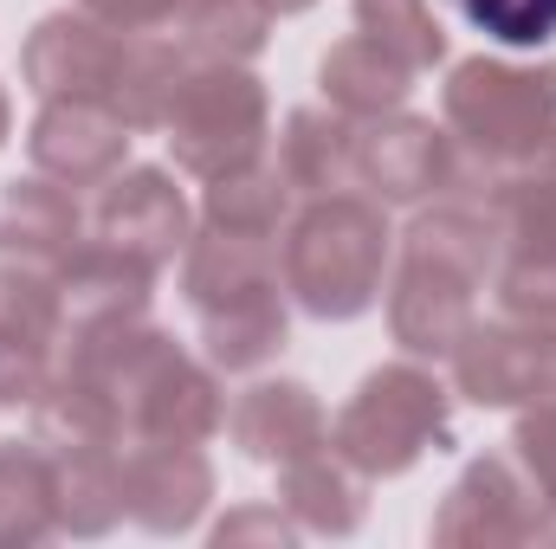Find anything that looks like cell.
Instances as JSON below:
<instances>
[{"label": "cell", "mask_w": 556, "mask_h": 549, "mask_svg": "<svg viewBox=\"0 0 556 549\" xmlns=\"http://www.w3.org/2000/svg\"><path fill=\"white\" fill-rule=\"evenodd\" d=\"M124 52H130V33H117L91 13H52V20L33 26L20 72L39 98H98V104H111V91L124 78Z\"/></svg>", "instance_id": "cell-11"}, {"label": "cell", "mask_w": 556, "mask_h": 549, "mask_svg": "<svg viewBox=\"0 0 556 549\" xmlns=\"http://www.w3.org/2000/svg\"><path fill=\"white\" fill-rule=\"evenodd\" d=\"M446 124L485 168H518L544 155L556 130V65H505V59L453 65Z\"/></svg>", "instance_id": "cell-6"}, {"label": "cell", "mask_w": 556, "mask_h": 549, "mask_svg": "<svg viewBox=\"0 0 556 549\" xmlns=\"http://www.w3.org/2000/svg\"><path fill=\"white\" fill-rule=\"evenodd\" d=\"M65 375L85 382L104 408L117 413L124 439H175V446H201L220 426V388L201 362H188L155 323L117 317V323H85Z\"/></svg>", "instance_id": "cell-1"}, {"label": "cell", "mask_w": 556, "mask_h": 549, "mask_svg": "<svg viewBox=\"0 0 556 549\" xmlns=\"http://www.w3.org/2000/svg\"><path fill=\"white\" fill-rule=\"evenodd\" d=\"M59 531L52 511V452L33 446H0V544H39Z\"/></svg>", "instance_id": "cell-25"}, {"label": "cell", "mask_w": 556, "mask_h": 549, "mask_svg": "<svg viewBox=\"0 0 556 549\" xmlns=\"http://www.w3.org/2000/svg\"><path fill=\"white\" fill-rule=\"evenodd\" d=\"M207 498H214V465L201 459V446L137 439L124 452V511L142 531H155V537L188 531Z\"/></svg>", "instance_id": "cell-15"}, {"label": "cell", "mask_w": 556, "mask_h": 549, "mask_svg": "<svg viewBox=\"0 0 556 549\" xmlns=\"http://www.w3.org/2000/svg\"><path fill=\"white\" fill-rule=\"evenodd\" d=\"M188 304L207 336L214 369H260L285 349V304H278V240H240L207 227L188 246Z\"/></svg>", "instance_id": "cell-3"}, {"label": "cell", "mask_w": 556, "mask_h": 549, "mask_svg": "<svg viewBox=\"0 0 556 549\" xmlns=\"http://www.w3.org/2000/svg\"><path fill=\"white\" fill-rule=\"evenodd\" d=\"M382 266H389V220L376 201L363 194H317L291 233H285V253H278V272L285 291L324 317V323H350L376 304L382 291Z\"/></svg>", "instance_id": "cell-4"}, {"label": "cell", "mask_w": 556, "mask_h": 549, "mask_svg": "<svg viewBox=\"0 0 556 549\" xmlns=\"http://www.w3.org/2000/svg\"><path fill=\"white\" fill-rule=\"evenodd\" d=\"M181 78H188V52H181V46H168V39H130L124 78H117V91H111V111H117L130 130H155V124L168 117Z\"/></svg>", "instance_id": "cell-26"}, {"label": "cell", "mask_w": 556, "mask_h": 549, "mask_svg": "<svg viewBox=\"0 0 556 549\" xmlns=\"http://www.w3.org/2000/svg\"><path fill=\"white\" fill-rule=\"evenodd\" d=\"M91 20H104V26H117V33H155V26H168V20H181V7L188 0H78Z\"/></svg>", "instance_id": "cell-31"}, {"label": "cell", "mask_w": 556, "mask_h": 549, "mask_svg": "<svg viewBox=\"0 0 556 549\" xmlns=\"http://www.w3.org/2000/svg\"><path fill=\"white\" fill-rule=\"evenodd\" d=\"M498 227L485 207H433L408 227V253L402 278L389 297V323L395 343L408 356H453L459 336L479 323L472 317V291L492 266Z\"/></svg>", "instance_id": "cell-2"}, {"label": "cell", "mask_w": 556, "mask_h": 549, "mask_svg": "<svg viewBox=\"0 0 556 549\" xmlns=\"http://www.w3.org/2000/svg\"><path fill=\"white\" fill-rule=\"evenodd\" d=\"M266 85L227 59H207V65H188L162 130H168V149L188 175L214 181V175H233L247 162H260L266 149Z\"/></svg>", "instance_id": "cell-7"}, {"label": "cell", "mask_w": 556, "mask_h": 549, "mask_svg": "<svg viewBox=\"0 0 556 549\" xmlns=\"http://www.w3.org/2000/svg\"><path fill=\"white\" fill-rule=\"evenodd\" d=\"M433 537L440 544H538L551 537V511L531 485V472H518V459L505 452H485L459 472V485L446 491L440 518H433Z\"/></svg>", "instance_id": "cell-9"}, {"label": "cell", "mask_w": 556, "mask_h": 549, "mask_svg": "<svg viewBox=\"0 0 556 549\" xmlns=\"http://www.w3.org/2000/svg\"><path fill=\"white\" fill-rule=\"evenodd\" d=\"M278 168L291 181V194H343L356 188V130L343 124V111H291L285 142H278Z\"/></svg>", "instance_id": "cell-20"}, {"label": "cell", "mask_w": 556, "mask_h": 549, "mask_svg": "<svg viewBox=\"0 0 556 549\" xmlns=\"http://www.w3.org/2000/svg\"><path fill=\"white\" fill-rule=\"evenodd\" d=\"M356 26H363V39H376L408 72H427L446 59V33H440L427 0H356Z\"/></svg>", "instance_id": "cell-28"}, {"label": "cell", "mask_w": 556, "mask_h": 549, "mask_svg": "<svg viewBox=\"0 0 556 549\" xmlns=\"http://www.w3.org/2000/svg\"><path fill=\"white\" fill-rule=\"evenodd\" d=\"M485 214L511 253V266H544L556 272V175H492L485 181Z\"/></svg>", "instance_id": "cell-22"}, {"label": "cell", "mask_w": 556, "mask_h": 549, "mask_svg": "<svg viewBox=\"0 0 556 549\" xmlns=\"http://www.w3.org/2000/svg\"><path fill=\"white\" fill-rule=\"evenodd\" d=\"M266 26H273V7L266 0H188L181 7V39L188 52L201 59H253L266 46Z\"/></svg>", "instance_id": "cell-27"}, {"label": "cell", "mask_w": 556, "mask_h": 549, "mask_svg": "<svg viewBox=\"0 0 556 549\" xmlns=\"http://www.w3.org/2000/svg\"><path fill=\"white\" fill-rule=\"evenodd\" d=\"M466 26L498 46H544L556 39V0H446Z\"/></svg>", "instance_id": "cell-29"}, {"label": "cell", "mask_w": 556, "mask_h": 549, "mask_svg": "<svg viewBox=\"0 0 556 549\" xmlns=\"http://www.w3.org/2000/svg\"><path fill=\"white\" fill-rule=\"evenodd\" d=\"M65 330V291L39 266H0V408H33L52 382V343Z\"/></svg>", "instance_id": "cell-10"}, {"label": "cell", "mask_w": 556, "mask_h": 549, "mask_svg": "<svg viewBox=\"0 0 556 549\" xmlns=\"http://www.w3.org/2000/svg\"><path fill=\"white\" fill-rule=\"evenodd\" d=\"M440 446H453V401L427 369H408V362L376 369L330 426V452L363 478H395L420 452H440Z\"/></svg>", "instance_id": "cell-5"}, {"label": "cell", "mask_w": 556, "mask_h": 549, "mask_svg": "<svg viewBox=\"0 0 556 549\" xmlns=\"http://www.w3.org/2000/svg\"><path fill=\"white\" fill-rule=\"evenodd\" d=\"M544 168L556 175V130H551V142H544Z\"/></svg>", "instance_id": "cell-34"}, {"label": "cell", "mask_w": 556, "mask_h": 549, "mask_svg": "<svg viewBox=\"0 0 556 549\" xmlns=\"http://www.w3.org/2000/svg\"><path fill=\"white\" fill-rule=\"evenodd\" d=\"M52 452V511L72 537H104L124 518V452L117 446H46Z\"/></svg>", "instance_id": "cell-18"}, {"label": "cell", "mask_w": 556, "mask_h": 549, "mask_svg": "<svg viewBox=\"0 0 556 549\" xmlns=\"http://www.w3.org/2000/svg\"><path fill=\"white\" fill-rule=\"evenodd\" d=\"M278 505L285 518H298L304 531H324V537H350L363 524V472L343 465L337 452H304L285 465L278 478Z\"/></svg>", "instance_id": "cell-23"}, {"label": "cell", "mask_w": 556, "mask_h": 549, "mask_svg": "<svg viewBox=\"0 0 556 549\" xmlns=\"http://www.w3.org/2000/svg\"><path fill=\"white\" fill-rule=\"evenodd\" d=\"M26 149H33L39 175H52L65 188H104L130 155V124L98 98H46Z\"/></svg>", "instance_id": "cell-13"}, {"label": "cell", "mask_w": 556, "mask_h": 549, "mask_svg": "<svg viewBox=\"0 0 556 549\" xmlns=\"http://www.w3.org/2000/svg\"><path fill=\"white\" fill-rule=\"evenodd\" d=\"M273 13H304V7H317V0H266Z\"/></svg>", "instance_id": "cell-33"}, {"label": "cell", "mask_w": 556, "mask_h": 549, "mask_svg": "<svg viewBox=\"0 0 556 549\" xmlns=\"http://www.w3.org/2000/svg\"><path fill=\"white\" fill-rule=\"evenodd\" d=\"M91 233L117 253H130L137 266L162 272L175 259V246H188V201L162 168H117L91 207Z\"/></svg>", "instance_id": "cell-12"}, {"label": "cell", "mask_w": 556, "mask_h": 549, "mask_svg": "<svg viewBox=\"0 0 556 549\" xmlns=\"http://www.w3.org/2000/svg\"><path fill=\"white\" fill-rule=\"evenodd\" d=\"M453 382L479 408L551 401L556 395V323H538V317L472 323L459 336V349H453Z\"/></svg>", "instance_id": "cell-8"}, {"label": "cell", "mask_w": 556, "mask_h": 549, "mask_svg": "<svg viewBox=\"0 0 556 549\" xmlns=\"http://www.w3.org/2000/svg\"><path fill=\"white\" fill-rule=\"evenodd\" d=\"M511 459L531 472L544 511H551V537H556V395L551 401H531V413L511 426Z\"/></svg>", "instance_id": "cell-30"}, {"label": "cell", "mask_w": 556, "mask_h": 549, "mask_svg": "<svg viewBox=\"0 0 556 549\" xmlns=\"http://www.w3.org/2000/svg\"><path fill=\"white\" fill-rule=\"evenodd\" d=\"M233 439H240V452H253L266 465H291L330 439V420L304 382H260L233 408Z\"/></svg>", "instance_id": "cell-17"}, {"label": "cell", "mask_w": 556, "mask_h": 549, "mask_svg": "<svg viewBox=\"0 0 556 549\" xmlns=\"http://www.w3.org/2000/svg\"><path fill=\"white\" fill-rule=\"evenodd\" d=\"M356 181L376 188V201H427L459 181V155L420 117H369V130H356Z\"/></svg>", "instance_id": "cell-14"}, {"label": "cell", "mask_w": 556, "mask_h": 549, "mask_svg": "<svg viewBox=\"0 0 556 549\" xmlns=\"http://www.w3.org/2000/svg\"><path fill=\"white\" fill-rule=\"evenodd\" d=\"M78 246H85V214H78L65 181L33 175V181H7L0 188V253L7 259L59 272Z\"/></svg>", "instance_id": "cell-16"}, {"label": "cell", "mask_w": 556, "mask_h": 549, "mask_svg": "<svg viewBox=\"0 0 556 549\" xmlns=\"http://www.w3.org/2000/svg\"><path fill=\"white\" fill-rule=\"evenodd\" d=\"M247 537L285 544V537H291V518H278V505H273V511H233L227 524H214V544H247Z\"/></svg>", "instance_id": "cell-32"}, {"label": "cell", "mask_w": 556, "mask_h": 549, "mask_svg": "<svg viewBox=\"0 0 556 549\" xmlns=\"http://www.w3.org/2000/svg\"><path fill=\"white\" fill-rule=\"evenodd\" d=\"M408 65L402 59H389L376 39H343V46H330L324 52V65H317V85H324V104L330 111H343V117H389L402 98H408Z\"/></svg>", "instance_id": "cell-21"}, {"label": "cell", "mask_w": 556, "mask_h": 549, "mask_svg": "<svg viewBox=\"0 0 556 549\" xmlns=\"http://www.w3.org/2000/svg\"><path fill=\"white\" fill-rule=\"evenodd\" d=\"M285 207H291V181H285V168H266V162H247L233 175H214V188L201 201L207 227L240 233V240H278Z\"/></svg>", "instance_id": "cell-24"}, {"label": "cell", "mask_w": 556, "mask_h": 549, "mask_svg": "<svg viewBox=\"0 0 556 549\" xmlns=\"http://www.w3.org/2000/svg\"><path fill=\"white\" fill-rule=\"evenodd\" d=\"M7 117H13V111H7V91H0V142H7Z\"/></svg>", "instance_id": "cell-35"}, {"label": "cell", "mask_w": 556, "mask_h": 549, "mask_svg": "<svg viewBox=\"0 0 556 549\" xmlns=\"http://www.w3.org/2000/svg\"><path fill=\"white\" fill-rule=\"evenodd\" d=\"M149 266H137L130 253L91 240L59 266V291H65V317L85 323H117V317H142L149 310Z\"/></svg>", "instance_id": "cell-19"}]
</instances>
